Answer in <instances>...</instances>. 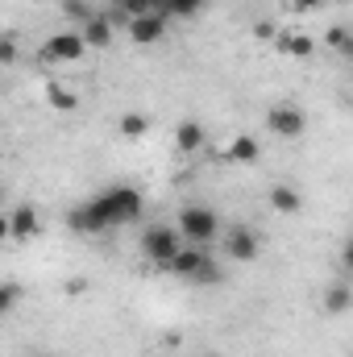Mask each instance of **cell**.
Returning <instances> with one entry per match:
<instances>
[{
	"instance_id": "obj_1",
	"label": "cell",
	"mask_w": 353,
	"mask_h": 357,
	"mask_svg": "<svg viewBox=\"0 0 353 357\" xmlns=\"http://www.w3.org/2000/svg\"><path fill=\"white\" fill-rule=\"evenodd\" d=\"M142 208H146V199H142V191H137L133 183H112V187H104L100 195L75 204V208L67 212V225H71L75 233L96 237V233H108V229H117V225L137 220Z\"/></svg>"
},
{
	"instance_id": "obj_2",
	"label": "cell",
	"mask_w": 353,
	"mask_h": 357,
	"mask_svg": "<svg viewBox=\"0 0 353 357\" xmlns=\"http://www.w3.org/2000/svg\"><path fill=\"white\" fill-rule=\"evenodd\" d=\"M179 237H183V245H208V241H216V233H220V216L208 208V204H187L183 212H179Z\"/></svg>"
},
{
	"instance_id": "obj_3",
	"label": "cell",
	"mask_w": 353,
	"mask_h": 357,
	"mask_svg": "<svg viewBox=\"0 0 353 357\" xmlns=\"http://www.w3.org/2000/svg\"><path fill=\"white\" fill-rule=\"evenodd\" d=\"M179 250H183V237H179L175 225H150V229L142 233V258L154 262V266L167 270V262L175 258Z\"/></svg>"
},
{
	"instance_id": "obj_4",
	"label": "cell",
	"mask_w": 353,
	"mask_h": 357,
	"mask_svg": "<svg viewBox=\"0 0 353 357\" xmlns=\"http://www.w3.org/2000/svg\"><path fill=\"white\" fill-rule=\"evenodd\" d=\"M266 129H270L274 137H283V142H299L303 129H308V116H303L299 104L283 100V104H274V108L266 112Z\"/></svg>"
},
{
	"instance_id": "obj_5",
	"label": "cell",
	"mask_w": 353,
	"mask_h": 357,
	"mask_svg": "<svg viewBox=\"0 0 353 357\" xmlns=\"http://www.w3.org/2000/svg\"><path fill=\"white\" fill-rule=\"evenodd\" d=\"M220 250H225L229 262H258V254H262V237H258L250 225H237V229H229V233L220 237Z\"/></svg>"
},
{
	"instance_id": "obj_6",
	"label": "cell",
	"mask_w": 353,
	"mask_h": 357,
	"mask_svg": "<svg viewBox=\"0 0 353 357\" xmlns=\"http://www.w3.org/2000/svg\"><path fill=\"white\" fill-rule=\"evenodd\" d=\"M84 54H88V46H84L80 29L50 33V38H46V46H42V59H46V63H80Z\"/></svg>"
},
{
	"instance_id": "obj_7",
	"label": "cell",
	"mask_w": 353,
	"mask_h": 357,
	"mask_svg": "<svg viewBox=\"0 0 353 357\" xmlns=\"http://www.w3.org/2000/svg\"><path fill=\"white\" fill-rule=\"evenodd\" d=\"M125 33H129L133 46H158L167 38V21L154 17V13H142V17H129L125 21Z\"/></svg>"
},
{
	"instance_id": "obj_8",
	"label": "cell",
	"mask_w": 353,
	"mask_h": 357,
	"mask_svg": "<svg viewBox=\"0 0 353 357\" xmlns=\"http://www.w3.org/2000/svg\"><path fill=\"white\" fill-rule=\"evenodd\" d=\"M80 38H84V46H88V50H108V46H112V38H117V25L108 21V13H104V8H96L88 21L80 25Z\"/></svg>"
},
{
	"instance_id": "obj_9",
	"label": "cell",
	"mask_w": 353,
	"mask_h": 357,
	"mask_svg": "<svg viewBox=\"0 0 353 357\" xmlns=\"http://www.w3.org/2000/svg\"><path fill=\"white\" fill-rule=\"evenodd\" d=\"M42 233V216H38V208L33 204H21L17 212H8V241H33Z\"/></svg>"
},
{
	"instance_id": "obj_10",
	"label": "cell",
	"mask_w": 353,
	"mask_h": 357,
	"mask_svg": "<svg viewBox=\"0 0 353 357\" xmlns=\"http://www.w3.org/2000/svg\"><path fill=\"white\" fill-rule=\"evenodd\" d=\"M220 158H225V162H237V167H254V162L262 158V146H258L250 133H237V137L220 150Z\"/></svg>"
},
{
	"instance_id": "obj_11",
	"label": "cell",
	"mask_w": 353,
	"mask_h": 357,
	"mask_svg": "<svg viewBox=\"0 0 353 357\" xmlns=\"http://www.w3.org/2000/svg\"><path fill=\"white\" fill-rule=\"evenodd\" d=\"M266 199H270V208L283 212V216H299V212H303V195H299V187H291V183H270Z\"/></svg>"
},
{
	"instance_id": "obj_12",
	"label": "cell",
	"mask_w": 353,
	"mask_h": 357,
	"mask_svg": "<svg viewBox=\"0 0 353 357\" xmlns=\"http://www.w3.org/2000/svg\"><path fill=\"white\" fill-rule=\"evenodd\" d=\"M274 50H278V54H291V59H308V54L316 50V42H312L308 33H295V29H278V33H274Z\"/></svg>"
},
{
	"instance_id": "obj_13",
	"label": "cell",
	"mask_w": 353,
	"mask_h": 357,
	"mask_svg": "<svg viewBox=\"0 0 353 357\" xmlns=\"http://www.w3.org/2000/svg\"><path fill=\"white\" fill-rule=\"evenodd\" d=\"M204 258H208V254H204L200 245H183V250H179L175 258L167 262V270H171L175 278H187V282H191V274H195V270L204 266Z\"/></svg>"
},
{
	"instance_id": "obj_14",
	"label": "cell",
	"mask_w": 353,
	"mask_h": 357,
	"mask_svg": "<svg viewBox=\"0 0 353 357\" xmlns=\"http://www.w3.org/2000/svg\"><path fill=\"white\" fill-rule=\"evenodd\" d=\"M175 146L183 150V154H195V150H204V146H208V129H204L200 121H179Z\"/></svg>"
},
{
	"instance_id": "obj_15",
	"label": "cell",
	"mask_w": 353,
	"mask_h": 357,
	"mask_svg": "<svg viewBox=\"0 0 353 357\" xmlns=\"http://www.w3.org/2000/svg\"><path fill=\"white\" fill-rule=\"evenodd\" d=\"M320 307L329 312V316H345L353 307V291H350V282L345 278H337L329 291H324V299H320Z\"/></svg>"
},
{
	"instance_id": "obj_16",
	"label": "cell",
	"mask_w": 353,
	"mask_h": 357,
	"mask_svg": "<svg viewBox=\"0 0 353 357\" xmlns=\"http://www.w3.org/2000/svg\"><path fill=\"white\" fill-rule=\"evenodd\" d=\"M117 133H121L125 142H137V137H146V133H150V116H146V112H121Z\"/></svg>"
},
{
	"instance_id": "obj_17",
	"label": "cell",
	"mask_w": 353,
	"mask_h": 357,
	"mask_svg": "<svg viewBox=\"0 0 353 357\" xmlns=\"http://www.w3.org/2000/svg\"><path fill=\"white\" fill-rule=\"evenodd\" d=\"M46 100H50V108H54V112H75V108H80V96L67 88V84H59V79H50V84H46Z\"/></svg>"
},
{
	"instance_id": "obj_18",
	"label": "cell",
	"mask_w": 353,
	"mask_h": 357,
	"mask_svg": "<svg viewBox=\"0 0 353 357\" xmlns=\"http://www.w3.org/2000/svg\"><path fill=\"white\" fill-rule=\"evenodd\" d=\"M21 299H25V287H21V282H13V278H0V320H4V316H13Z\"/></svg>"
},
{
	"instance_id": "obj_19",
	"label": "cell",
	"mask_w": 353,
	"mask_h": 357,
	"mask_svg": "<svg viewBox=\"0 0 353 357\" xmlns=\"http://www.w3.org/2000/svg\"><path fill=\"white\" fill-rule=\"evenodd\" d=\"M324 42L333 46V54H341V59H350L353 54V38H350V29L345 25H333L329 33H324Z\"/></svg>"
},
{
	"instance_id": "obj_20",
	"label": "cell",
	"mask_w": 353,
	"mask_h": 357,
	"mask_svg": "<svg viewBox=\"0 0 353 357\" xmlns=\"http://www.w3.org/2000/svg\"><path fill=\"white\" fill-rule=\"evenodd\" d=\"M191 282H195V287H220V282H225V270L216 266L212 258H204V266L191 274Z\"/></svg>"
},
{
	"instance_id": "obj_21",
	"label": "cell",
	"mask_w": 353,
	"mask_h": 357,
	"mask_svg": "<svg viewBox=\"0 0 353 357\" xmlns=\"http://www.w3.org/2000/svg\"><path fill=\"white\" fill-rule=\"evenodd\" d=\"M59 8H63V17H67L71 25H84V21H88L91 13H96V8H91L88 0H59Z\"/></svg>"
},
{
	"instance_id": "obj_22",
	"label": "cell",
	"mask_w": 353,
	"mask_h": 357,
	"mask_svg": "<svg viewBox=\"0 0 353 357\" xmlns=\"http://www.w3.org/2000/svg\"><path fill=\"white\" fill-rule=\"evenodd\" d=\"M21 59V42L17 33H0V67H13Z\"/></svg>"
},
{
	"instance_id": "obj_23",
	"label": "cell",
	"mask_w": 353,
	"mask_h": 357,
	"mask_svg": "<svg viewBox=\"0 0 353 357\" xmlns=\"http://www.w3.org/2000/svg\"><path fill=\"white\" fill-rule=\"evenodd\" d=\"M200 8H204V0H167V17H179V21L195 17Z\"/></svg>"
},
{
	"instance_id": "obj_24",
	"label": "cell",
	"mask_w": 353,
	"mask_h": 357,
	"mask_svg": "<svg viewBox=\"0 0 353 357\" xmlns=\"http://www.w3.org/2000/svg\"><path fill=\"white\" fill-rule=\"evenodd\" d=\"M108 8H117L121 17H142L150 13V0H108Z\"/></svg>"
},
{
	"instance_id": "obj_25",
	"label": "cell",
	"mask_w": 353,
	"mask_h": 357,
	"mask_svg": "<svg viewBox=\"0 0 353 357\" xmlns=\"http://www.w3.org/2000/svg\"><path fill=\"white\" fill-rule=\"evenodd\" d=\"M254 33H258L262 42H274V33H278V25H274V21H258V25H254Z\"/></svg>"
},
{
	"instance_id": "obj_26",
	"label": "cell",
	"mask_w": 353,
	"mask_h": 357,
	"mask_svg": "<svg viewBox=\"0 0 353 357\" xmlns=\"http://www.w3.org/2000/svg\"><path fill=\"white\" fill-rule=\"evenodd\" d=\"M295 13H308V8H320V4H329V0H287Z\"/></svg>"
},
{
	"instance_id": "obj_27",
	"label": "cell",
	"mask_w": 353,
	"mask_h": 357,
	"mask_svg": "<svg viewBox=\"0 0 353 357\" xmlns=\"http://www.w3.org/2000/svg\"><path fill=\"white\" fill-rule=\"evenodd\" d=\"M4 241H8V216L0 212V245H4Z\"/></svg>"
},
{
	"instance_id": "obj_28",
	"label": "cell",
	"mask_w": 353,
	"mask_h": 357,
	"mask_svg": "<svg viewBox=\"0 0 353 357\" xmlns=\"http://www.w3.org/2000/svg\"><path fill=\"white\" fill-rule=\"evenodd\" d=\"M0 199H4V183H0Z\"/></svg>"
},
{
	"instance_id": "obj_29",
	"label": "cell",
	"mask_w": 353,
	"mask_h": 357,
	"mask_svg": "<svg viewBox=\"0 0 353 357\" xmlns=\"http://www.w3.org/2000/svg\"><path fill=\"white\" fill-rule=\"evenodd\" d=\"M33 357H50V354H33Z\"/></svg>"
},
{
	"instance_id": "obj_30",
	"label": "cell",
	"mask_w": 353,
	"mask_h": 357,
	"mask_svg": "<svg viewBox=\"0 0 353 357\" xmlns=\"http://www.w3.org/2000/svg\"><path fill=\"white\" fill-rule=\"evenodd\" d=\"M333 4H345V0H333Z\"/></svg>"
}]
</instances>
